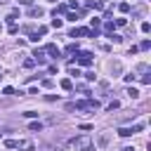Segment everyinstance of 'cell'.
I'll use <instances>...</instances> for the list:
<instances>
[{"label":"cell","mask_w":151,"mask_h":151,"mask_svg":"<svg viewBox=\"0 0 151 151\" xmlns=\"http://www.w3.org/2000/svg\"><path fill=\"white\" fill-rule=\"evenodd\" d=\"M71 146H73L76 151H94V142H92L87 134H80V137L71 139Z\"/></svg>","instance_id":"1"},{"label":"cell","mask_w":151,"mask_h":151,"mask_svg":"<svg viewBox=\"0 0 151 151\" xmlns=\"http://www.w3.org/2000/svg\"><path fill=\"white\" fill-rule=\"evenodd\" d=\"M73 61L80 64V66H90V64H92V52H78Z\"/></svg>","instance_id":"2"},{"label":"cell","mask_w":151,"mask_h":151,"mask_svg":"<svg viewBox=\"0 0 151 151\" xmlns=\"http://www.w3.org/2000/svg\"><path fill=\"white\" fill-rule=\"evenodd\" d=\"M139 130H144L142 123H137V125H132V127H118V134H120V137H130V134H134V132H139Z\"/></svg>","instance_id":"3"},{"label":"cell","mask_w":151,"mask_h":151,"mask_svg":"<svg viewBox=\"0 0 151 151\" xmlns=\"http://www.w3.org/2000/svg\"><path fill=\"white\" fill-rule=\"evenodd\" d=\"M45 33H47V26H40L38 31H33V33L28 35V40H33V42H38V38H40V35H45Z\"/></svg>","instance_id":"4"},{"label":"cell","mask_w":151,"mask_h":151,"mask_svg":"<svg viewBox=\"0 0 151 151\" xmlns=\"http://www.w3.org/2000/svg\"><path fill=\"white\" fill-rule=\"evenodd\" d=\"M45 52H47L50 57H61V52H59V47H57L54 42H50V45H45Z\"/></svg>","instance_id":"5"},{"label":"cell","mask_w":151,"mask_h":151,"mask_svg":"<svg viewBox=\"0 0 151 151\" xmlns=\"http://www.w3.org/2000/svg\"><path fill=\"white\" fill-rule=\"evenodd\" d=\"M80 35H90V28H73L71 38H80Z\"/></svg>","instance_id":"6"},{"label":"cell","mask_w":151,"mask_h":151,"mask_svg":"<svg viewBox=\"0 0 151 151\" xmlns=\"http://www.w3.org/2000/svg\"><path fill=\"white\" fill-rule=\"evenodd\" d=\"M109 142H111V134L109 132H99V146H109Z\"/></svg>","instance_id":"7"},{"label":"cell","mask_w":151,"mask_h":151,"mask_svg":"<svg viewBox=\"0 0 151 151\" xmlns=\"http://www.w3.org/2000/svg\"><path fill=\"white\" fill-rule=\"evenodd\" d=\"M28 14H31V17H42V14H45V9H42V7H31V9H28Z\"/></svg>","instance_id":"8"},{"label":"cell","mask_w":151,"mask_h":151,"mask_svg":"<svg viewBox=\"0 0 151 151\" xmlns=\"http://www.w3.org/2000/svg\"><path fill=\"white\" fill-rule=\"evenodd\" d=\"M33 57H35V61H38V64H45V52H42V50H35V52H33Z\"/></svg>","instance_id":"9"},{"label":"cell","mask_w":151,"mask_h":151,"mask_svg":"<svg viewBox=\"0 0 151 151\" xmlns=\"http://www.w3.org/2000/svg\"><path fill=\"white\" fill-rule=\"evenodd\" d=\"M19 146H21L24 151H35V146H33V142H28V139H26V142H19Z\"/></svg>","instance_id":"10"},{"label":"cell","mask_w":151,"mask_h":151,"mask_svg":"<svg viewBox=\"0 0 151 151\" xmlns=\"http://www.w3.org/2000/svg\"><path fill=\"white\" fill-rule=\"evenodd\" d=\"M66 12H68V5H57L54 7V17L57 14H66Z\"/></svg>","instance_id":"11"},{"label":"cell","mask_w":151,"mask_h":151,"mask_svg":"<svg viewBox=\"0 0 151 151\" xmlns=\"http://www.w3.org/2000/svg\"><path fill=\"white\" fill-rule=\"evenodd\" d=\"M127 97H130V99H137V97H139V90H137V87H127Z\"/></svg>","instance_id":"12"},{"label":"cell","mask_w":151,"mask_h":151,"mask_svg":"<svg viewBox=\"0 0 151 151\" xmlns=\"http://www.w3.org/2000/svg\"><path fill=\"white\" fill-rule=\"evenodd\" d=\"M61 26H64V19L54 17V19H52V28H61Z\"/></svg>","instance_id":"13"},{"label":"cell","mask_w":151,"mask_h":151,"mask_svg":"<svg viewBox=\"0 0 151 151\" xmlns=\"http://www.w3.org/2000/svg\"><path fill=\"white\" fill-rule=\"evenodd\" d=\"M71 87H73L71 78H64V80H61V90H71Z\"/></svg>","instance_id":"14"},{"label":"cell","mask_w":151,"mask_h":151,"mask_svg":"<svg viewBox=\"0 0 151 151\" xmlns=\"http://www.w3.org/2000/svg\"><path fill=\"white\" fill-rule=\"evenodd\" d=\"M28 130H31V132H40V130H42V123H31Z\"/></svg>","instance_id":"15"},{"label":"cell","mask_w":151,"mask_h":151,"mask_svg":"<svg viewBox=\"0 0 151 151\" xmlns=\"http://www.w3.org/2000/svg\"><path fill=\"white\" fill-rule=\"evenodd\" d=\"M5 146H7V149H17L19 142H17V139H5Z\"/></svg>","instance_id":"16"},{"label":"cell","mask_w":151,"mask_h":151,"mask_svg":"<svg viewBox=\"0 0 151 151\" xmlns=\"http://www.w3.org/2000/svg\"><path fill=\"white\" fill-rule=\"evenodd\" d=\"M118 9H120L123 14H125V12H130V2H120V5H118Z\"/></svg>","instance_id":"17"},{"label":"cell","mask_w":151,"mask_h":151,"mask_svg":"<svg viewBox=\"0 0 151 151\" xmlns=\"http://www.w3.org/2000/svg\"><path fill=\"white\" fill-rule=\"evenodd\" d=\"M90 26H92V28H99V26H101V19H97V17L90 19Z\"/></svg>","instance_id":"18"},{"label":"cell","mask_w":151,"mask_h":151,"mask_svg":"<svg viewBox=\"0 0 151 151\" xmlns=\"http://www.w3.org/2000/svg\"><path fill=\"white\" fill-rule=\"evenodd\" d=\"M149 47H151V40H142L139 42V50H149Z\"/></svg>","instance_id":"19"},{"label":"cell","mask_w":151,"mask_h":151,"mask_svg":"<svg viewBox=\"0 0 151 151\" xmlns=\"http://www.w3.org/2000/svg\"><path fill=\"white\" fill-rule=\"evenodd\" d=\"M33 64H35V59H24V68H33Z\"/></svg>","instance_id":"20"},{"label":"cell","mask_w":151,"mask_h":151,"mask_svg":"<svg viewBox=\"0 0 151 151\" xmlns=\"http://www.w3.org/2000/svg\"><path fill=\"white\" fill-rule=\"evenodd\" d=\"M111 71H113V73H120V61H113V64H111Z\"/></svg>","instance_id":"21"},{"label":"cell","mask_w":151,"mask_h":151,"mask_svg":"<svg viewBox=\"0 0 151 151\" xmlns=\"http://www.w3.org/2000/svg\"><path fill=\"white\" fill-rule=\"evenodd\" d=\"M66 19H68V21H76L78 14H76V12H66Z\"/></svg>","instance_id":"22"},{"label":"cell","mask_w":151,"mask_h":151,"mask_svg":"<svg viewBox=\"0 0 151 151\" xmlns=\"http://www.w3.org/2000/svg\"><path fill=\"white\" fill-rule=\"evenodd\" d=\"M142 31L149 33V31H151V24H149V21H142Z\"/></svg>","instance_id":"23"},{"label":"cell","mask_w":151,"mask_h":151,"mask_svg":"<svg viewBox=\"0 0 151 151\" xmlns=\"http://www.w3.org/2000/svg\"><path fill=\"white\" fill-rule=\"evenodd\" d=\"M109 38H111V40H113V42H120V40H123V38H120V35H118V33H109Z\"/></svg>","instance_id":"24"},{"label":"cell","mask_w":151,"mask_h":151,"mask_svg":"<svg viewBox=\"0 0 151 151\" xmlns=\"http://www.w3.org/2000/svg\"><path fill=\"white\" fill-rule=\"evenodd\" d=\"M142 83H144V85H149V83H151V76H149L146 71H144V76H142Z\"/></svg>","instance_id":"25"},{"label":"cell","mask_w":151,"mask_h":151,"mask_svg":"<svg viewBox=\"0 0 151 151\" xmlns=\"http://www.w3.org/2000/svg\"><path fill=\"white\" fill-rule=\"evenodd\" d=\"M104 28H106V33H113V24H111V21H106V24H104Z\"/></svg>","instance_id":"26"},{"label":"cell","mask_w":151,"mask_h":151,"mask_svg":"<svg viewBox=\"0 0 151 151\" xmlns=\"http://www.w3.org/2000/svg\"><path fill=\"white\" fill-rule=\"evenodd\" d=\"M118 106H120V101H116V99H113V101L109 104V111H113V109H118Z\"/></svg>","instance_id":"27"},{"label":"cell","mask_w":151,"mask_h":151,"mask_svg":"<svg viewBox=\"0 0 151 151\" xmlns=\"http://www.w3.org/2000/svg\"><path fill=\"white\" fill-rule=\"evenodd\" d=\"M125 83H134V73H127L125 76Z\"/></svg>","instance_id":"28"},{"label":"cell","mask_w":151,"mask_h":151,"mask_svg":"<svg viewBox=\"0 0 151 151\" xmlns=\"http://www.w3.org/2000/svg\"><path fill=\"white\" fill-rule=\"evenodd\" d=\"M21 5H33V0H19Z\"/></svg>","instance_id":"29"},{"label":"cell","mask_w":151,"mask_h":151,"mask_svg":"<svg viewBox=\"0 0 151 151\" xmlns=\"http://www.w3.org/2000/svg\"><path fill=\"white\" fill-rule=\"evenodd\" d=\"M120 151H134V146H123Z\"/></svg>","instance_id":"30"},{"label":"cell","mask_w":151,"mask_h":151,"mask_svg":"<svg viewBox=\"0 0 151 151\" xmlns=\"http://www.w3.org/2000/svg\"><path fill=\"white\" fill-rule=\"evenodd\" d=\"M66 151H76V149H73V146H71V149H66Z\"/></svg>","instance_id":"31"},{"label":"cell","mask_w":151,"mask_h":151,"mask_svg":"<svg viewBox=\"0 0 151 151\" xmlns=\"http://www.w3.org/2000/svg\"><path fill=\"white\" fill-rule=\"evenodd\" d=\"M0 78H2V76H0Z\"/></svg>","instance_id":"32"}]
</instances>
